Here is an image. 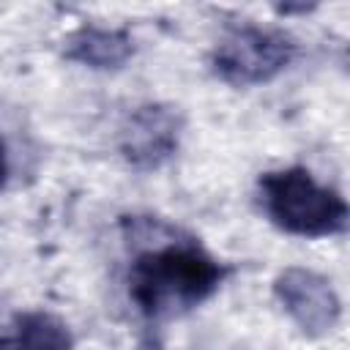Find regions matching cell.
I'll return each instance as SVG.
<instances>
[{
  "instance_id": "6da1fadb",
  "label": "cell",
  "mask_w": 350,
  "mask_h": 350,
  "mask_svg": "<svg viewBox=\"0 0 350 350\" xmlns=\"http://www.w3.org/2000/svg\"><path fill=\"white\" fill-rule=\"evenodd\" d=\"M123 227L134 249L129 298L145 317H178L205 304L224 282L227 268L189 232L153 216H126Z\"/></svg>"
},
{
  "instance_id": "7a4b0ae2",
  "label": "cell",
  "mask_w": 350,
  "mask_h": 350,
  "mask_svg": "<svg viewBox=\"0 0 350 350\" xmlns=\"http://www.w3.org/2000/svg\"><path fill=\"white\" fill-rule=\"evenodd\" d=\"M262 213L273 227L295 238H328L347 227L345 197L314 180L306 167H282L262 172L257 180Z\"/></svg>"
},
{
  "instance_id": "277c9868",
  "label": "cell",
  "mask_w": 350,
  "mask_h": 350,
  "mask_svg": "<svg viewBox=\"0 0 350 350\" xmlns=\"http://www.w3.org/2000/svg\"><path fill=\"white\" fill-rule=\"evenodd\" d=\"M183 126V112L175 104L145 101L123 118L118 131V150L131 170L153 172L178 153Z\"/></svg>"
},
{
  "instance_id": "5b68a950",
  "label": "cell",
  "mask_w": 350,
  "mask_h": 350,
  "mask_svg": "<svg viewBox=\"0 0 350 350\" xmlns=\"http://www.w3.org/2000/svg\"><path fill=\"white\" fill-rule=\"evenodd\" d=\"M273 298L293 325L312 339L328 336L342 320V298L334 282L304 265H287L273 276Z\"/></svg>"
},
{
  "instance_id": "ba28073f",
  "label": "cell",
  "mask_w": 350,
  "mask_h": 350,
  "mask_svg": "<svg viewBox=\"0 0 350 350\" xmlns=\"http://www.w3.org/2000/svg\"><path fill=\"white\" fill-rule=\"evenodd\" d=\"M8 175H11L8 145H5V139H3V134H0V191H3V189H5V183H8Z\"/></svg>"
},
{
  "instance_id": "8992f818",
  "label": "cell",
  "mask_w": 350,
  "mask_h": 350,
  "mask_svg": "<svg viewBox=\"0 0 350 350\" xmlns=\"http://www.w3.org/2000/svg\"><path fill=\"white\" fill-rule=\"evenodd\" d=\"M63 57L90 71H118L134 57V38L123 27L79 25L63 38Z\"/></svg>"
},
{
  "instance_id": "3957f363",
  "label": "cell",
  "mask_w": 350,
  "mask_h": 350,
  "mask_svg": "<svg viewBox=\"0 0 350 350\" xmlns=\"http://www.w3.org/2000/svg\"><path fill=\"white\" fill-rule=\"evenodd\" d=\"M298 55V41L282 27L238 25L227 30L211 52V71L230 88H257L273 82Z\"/></svg>"
},
{
  "instance_id": "52a82bcc",
  "label": "cell",
  "mask_w": 350,
  "mask_h": 350,
  "mask_svg": "<svg viewBox=\"0 0 350 350\" xmlns=\"http://www.w3.org/2000/svg\"><path fill=\"white\" fill-rule=\"evenodd\" d=\"M71 325L52 312L27 309L0 331V350H74Z\"/></svg>"
}]
</instances>
